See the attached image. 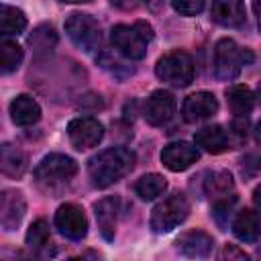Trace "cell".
<instances>
[{"instance_id":"cell-22","label":"cell","mask_w":261,"mask_h":261,"mask_svg":"<svg viewBox=\"0 0 261 261\" xmlns=\"http://www.w3.org/2000/svg\"><path fill=\"white\" fill-rule=\"evenodd\" d=\"M27 29V16L20 8L10 6V4H2L0 8V31L4 37L10 35H20Z\"/></svg>"},{"instance_id":"cell-21","label":"cell","mask_w":261,"mask_h":261,"mask_svg":"<svg viewBox=\"0 0 261 261\" xmlns=\"http://www.w3.org/2000/svg\"><path fill=\"white\" fill-rule=\"evenodd\" d=\"M0 161H2L0 163L2 173L8 175V177H20L27 169V155L10 143L2 145V159Z\"/></svg>"},{"instance_id":"cell-1","label":"cell","mask_w":261,"mask_h":261,"mask_svg":"<svg viewBox=\"0 0 261 261\" xmlns=\"http://www.w3.org/2000/svg\"><path fill=\"white\" fill-rule=\"evenodd\" d=\"M135 167V153L126 147H110L88 161V173L94 188H108L122 179Z\"/></svg>"},{"instance_id":"cell-16","label":"cell","mask_w":261,"mask_h":261,"mask_svg":"<svg viewBox=\"0 0 261 261\" xmlns=\"http://www.w3.org/2000/svg\"><path fill=\"white\" fill-rule=\"evenodd\" d=\"M194 141H196L198 147H202L204 151H208L212 155L224 153L230 147L228 130H224L220 124H210V126H204V128L196 130Z\"/></svg>"},{"instance_id":"cell-3","label":"cell","mask_w":261,"mask_h":261,"mask_svg":"<svg viewBox=\"0 0 261 261\" xmlns=\"http://www.w3.org/2000/svg\"><path fill=\"white\" fill-rule=\"evenodd\" d=\"M77 173V163L63 153H49L35 167V179L47 190L61 188Z\"/></svg>"},{"instance_id":"cell-19","label":"cell","mask_w":261,"mask_h":261,"mask_svg":"<svg viewBox=\"0 0 261 261\" xmlns=\"http://www.w3.org/2000/svg\"><path fill=\"white\" fill-rule=\"evenodd\" d=\"M232 232L243 243H255L261 234V218L255 210H241L232 222Z\"/></svg>"},{"instance_id":"cell-33","label":"cell","mask_w":261,"mask_h":261,"mask_svg":"<svg viewBox=\"0 0 261 261\" xmlns=\"http://www.w3.org/2000/svg\"><path fill=\"white\" fill-rule=\"evenodd\" d=\"M253 12H255V16H257V27H259V31H261V0H255V2H253Z\"/></svg>"},{"instance_id":"cell-4","label":"cell","mask_w":261,"mask_h":261,"mask_svg":"<svg viewBox=\"0 0 261 261\" xmlns=\"http://www.w3.org/2000/svg\"><path fill=\"white\" fill-rule=\"evenodd\" d=\"M155 73L161 82H165L169 86L186 88L194 80V61L186 51L175 49L157 59Z\"/></svg>"},{"instance_id":"cell-20","label":"cell","mask_w":261,"mask_h":261,"mask_svg":"<svg viewBox=\"0 0 261 261\" xmlns=\"http://www.w3.org/2000/svg\"><path fill=\"white\" fill-rule=\"evenodd\" d=\"M226 100H228V106L237 118H247L255 106L253 92L243 84H234V86L226 88Z\"/></svg>"},{"instance_id":"cell-24","label":"cell","mask_w":261,"mask_h":261,"mask_svg":"<svg viewBox=\"0 0 261 261\" xmlns=\"http://www.w3.org/2000/svg\"><path fill=\"white\" fill-rule=\"evenodd\" d=\"M165 190H167V181H165V177L159 175V173H147V175L139 177L137 184H135V192H137V196L143 198V200H155V198L161 196Z\"/></svg>"},{"instance_id":"cell-12","label":"cell","mask_w":261,"mask_h":261,"mask_svg":"<svg viewBox=\"0 0 261 261\" xmlns=\"http://www.w3.org/2000/svg\"><path fill=\"white\" fill-rule=\"evenodd\" d=\"M200 157L198 147H194L192 143L186 141H175L163 147L161 151V163L169 169V171H184L188 169L192 163H196Z\"/></svg>"},{"instance_id":"cell-5","label":"cell","mask_w":261,"mask_h":261,"mask_svg":"<svg viewBox=\"0 0 261 261\" xmlns=\"http://www.w3.org/2000/svg\"><path fill=\"white\" fill-rule=\"evenodd\" d=\"M190 214V202L184 194H171L163 198L151 212V228L157 234L171 232L175 226H179Z\"/></svg>"},{"instance_id":"cell-14","label":"cell","mask_w":261,"mask_h":261,"mask_svg":"<svg viewBox=\"0 0 261 261\" xmlns=\"http://www.w3.org/2000/svg\"><path fill=\"white\" fill-rule=\"evenodd\" d=\"M210 18L228 29H237L245 22V4L243 0H212L210 6Z\"/></svg>"},{"instance_id":"cell-11","label":"cell","mask_w":261,"mask_h":261,"mask_svg":"<svg viewBox=\"0 0 261 261\" xmlns=\"http://www.w3.org/2000/svg\"><path fill=\"white\" fill-rule=\"evenodd\" d=\"M218 112V100L212 92H196L184 100L181 114L186 122H200Z\"/></svg>"},{"instance_id":"cell-13","label":"cell","mask_w":261,"mask_h":261,"mask_svg":"<svg viewBox=\"0 0 261 261\" xmlns=\"http://www.w3.org/2000/svg\"><path fill=\"white\" fill-rule=\"evenodd\" d=\"M27 210V202L22 192L18 190H4L0 196V222L4 230H14Z\"/></svg>"},{"instance_id":"cell-2","label":"cell","mask_w":261,"mask_h":261,"mask_svg":"<svg viewBox=\"0 0 261 261\" xmlns=\"http://www.w3.org/2000/svg\"><path fill=\"white\" fill-rule=\"evenodd\" d=\"M253 61V53L232 39H220L214 47V73L222 82L234 80L241 69Z\"/></svg>"},{"instance_id":"cell-36","label":"cell","mask_w":261,"mask_h":261,"mask_svg":"<svg viewBox=\"0 0 261 261\" xmlns=\"http://www.w3.org/2000/svg\"><path fill=\"white\" fill-rule=\"evenodd\" d=\"M65 4H84V2H92V0H61Z\"/></svg>"},{"instance_id":"cell-17","label":"cell","mask_w":261,"mask_h":261,"mask_svg":"<svg viewBox=\"0 0 261 261\" xmlns=\"http://www.w3.org/2000/svg\"><path fill=\"white\" fill-rule=\"evenodd\" d=\"M94 214L98 220V228L106 241L114 239L116 232V214H118V198L106 196L94 204Z\"/></svg>"},{"instance_id":"cell-8","label":"cell","mask_w":261,"mask_h":261,"mask_svg":"<svg viewBox=\"0 0 261 261\" xmlns=\"http://www.w3.org/2000/svg\"><path fill=\"white\" fill-rule=\"evenodd\" d=\"M67 137H69V143L77 151L92 149L102 141L104 126H102V122H98L92 116H80L67 124Z\"/></svg>"},{"instance_id":"cell-27","label":"cell","mask_w":261,"mask_h":261,"mask_svg":"<svg viewBox=\"0 0 261 261\" xmlns=\"http://www.w3.org/2000/svg\"><path fill=\"white\" fill-rule=\"evenodd\" d=\"M49 243V224L47 220H35L27 230V245L31 249H43Z\"/></svg>"},{"instance_id":"cell-37","label":"cell","mask_w":261,"mask_h":261,"mask_svg":"<svg viewBox=\"0 0 261 261\" xmlns=\"http://www.w3.org/2000/svg\"><path fill=\"white\" fill-rule=\"evenodd\" d=\"M255 137H257V141L261 143V120H259V124H257V128H255Z\"/></svg>"},{"instance_id":"cell-29","label":"cell","mask_w":261,"mask_h":261,"mask_svg":"<svg viewBox=\"0 0 261 261\" xmlns=\"http://www.w3.org/2000/svg\"><path fill=\"white\" fill-rule=\"evenodd\" d=\"M206 0H171V6L175 12L184 14V16H194V14H200L202 8H204Z\"/></svg>"},{"instance_id":"cell-10","label":"cell","mask_w":261,"mask_h":261,"mask_svg":"<svg viewBox=\"0 0 261 261\" xmlns=\"http://www.w3.org/2000/svg\"><path fill=\"white\" fill-rule=\"evenodd\" d=\"M175 114V98L167 90H155L145 102V118L153 126L169 122Z\"/></svg>"},{"instance_id":"cell-9","label":"cell","mask_w":261,"mask_h":261,"mask_svg":"<svg viewBox=\"0 0 261 261\" xmlns=\"http://www.w3.org/2000/svg\"><path fill=\"white\" fill-rule=\"evenodd\" d=\"M55 226L57 230L71 239V241H82L86 234H88V220H86V214L84 210L77 206V204H61L55 212Z\"/></svg>"},{"instance_id":"cell-15","label":"cell","mask_w":261,"mask_h":261,"mask_svg":"<svg viewBox=\"0 0 261 261\" xmlns=\"http://www.w3.org/2000/svg\"><path fill=\"white\" fill-rule=\"evenodd\" d=\"M175 245H177L179 253L186 257H208L212 253L214 241L204 230H188V232L179 234Z\"/></svg>"},{"instance_id":"cell-35","label":"cell","mask_w":261,"mask_h":261,"mask_svg":"<svg viewBox=\"0 0 261 261\" xmlns=\"http://www.w3.org/2000/svg\"><path fill=\"white\" fill-rule=\"evenodd\" d=\"M147 4H149L153 10H159V6L163 4V0H147Z\"/></svg>"},{"instance_id":"cell-7","label":"cell","mask_w":261,"mask_h":261,"mask_svg":"<svg viewBox=\"0 0 261 261\" xmlns=\"http://www.w3.org/2000/svg\"><path fill=\"white\" fill-rule=\"evenodd\" d=\"M112 47L126 59H143L147 55V39L137 29V24H116L110 31Z\"/></svg>"},{"instance_id":"cell-32","label":"cell","mask_w":261,"mask_h":261,"mask_svg":"<svg viewBox=\"0 0 261 261\" xmlns=\"http://www.w3.org/2000/svg\"><path fill=\"white\" fill-rule=\"evenodd\" d=\"M116 8H122V10H130V8H135L137 4H139V0H110Z\"/></svg>"},{"instance_id":"cell-34","label":"cell","mask_w":261,"mask_h":261,"mask_svg":"<svg viewBox=\"0 0 261 261\" xmlns=\"http://www.w3.org/2000/svg\"><path fill=\"white\" fill-rule=\"evenodd\" d=\"M253 202H255V206L257 208H261V184L255 188V192H253Z\"/></svg>"},{"instance_id":"cell-28","label":"cell","mask_w":261,"mask_h":261,"mask_svg":"<svg viewBox=\"0 0 261 261\" xmlns=\"http://www.w3.org/2000/svg\"><path fill=\"white\" fill-rule=\"evenodd\" d=\"M234 204H237V196H234V194H230V196L220 198V200L214 202V206H212V214H214L216 222H218L222 228L228 226V218H230V212H232Z\"/></svg>"},{"instance_id":"cell-30","label":"cell","mask_w":261,"mask_h":261,"mask_svg":"<svg viewBox=\"0 0 261 261\" xmlns=\"http://www.w3.org/2000/svg\"><path fill=\"white\" fill-rule=\"evenodd\" d=\"M257 171H261V155L249 153V155L243 159V173H245V175H255Z\"/></svg>"},{"instance_id":"cell-23","label":"cell","mask_w":261,"mask_h":261,"mask_svg":"<svg viewBox=\"0 0 261 261\" xmlns=\"http://www.w3.org/2000/svg\"><path fill=\"white\" fill-rule=\"evenodd\" d=\"M232 188H234V181L228 171H214L208 175V179H204V192L206 196H210L212 202L230 196Z\"/></svg>"},{"instance_id":"cell-38","label":"cell","mask_w":261,"mask_h":261,"mask_svg":"<svg viewBox=\"0 0 261 261\" xmlns=\"http://www.w3.org/2000/svg\"><path fill=\"white\" fill-rule=\"evenodd\" d=\"M257 98H259V102H261V82H259V86H257Z\"/></svg>"},{"instance_id":"cell-6","label":"cell","mask_w":261,"mask_h":261,"mask_svg":"<svg viewBox=\"0 0 261 261\" xmlns=\"http://www.w3.org/2000/svg\"><path fill=\"white\" fill-rule=\"evenodd\" d=\"M65 33L73 45L84 51H94L100 45V27L96 18L84 12H73L65 20Z\"/></svg>"},{"instance_id":"cell-26","label":"cell","mask_w":261,"mask_h":261,"mask_svg":"<svg viewBox=\"0 0 261 261\" xmlns=\"http://www.w3.org/2000/svg\"><path fill=\"white\" fill-rule=\"evenodd\" d=\"M29 45L37 51V53H47L57 45V33L51 24H39L33 35L29 37Z\"/></svg>"},{"instance_id":"cell-31","label":"cell","mask_w":261,"mask_h":261,"mask_svg":"<svg viewBox=\"0 0 261 261\" xmlns=\"http://www.w3.org/2000/svg\"><path fill=\"white\" fill-rule=\"evenodd\" d=\"M249 255L245 251H239L234 245H224L222 253H220V259H247Z\"/></svg>"},{"instance_id":"cell-25","label":"cell","mask_w":261,"mask_h":261,"mask_svg":"<svg viewBox=\"0 0 261 261\" xmlns=\"http://www.w3.org/2000/svg\"><path fill=\"white\" fill-rule=\"evenodd\" d=\"M20 61H22V47L16 41H10L4 37L0 43V71L10 73L18 69Z\"/></svg>"},{"instance_id":"cell-18","label":"cell","mask_w":261,"mask_h":261,"mask_svg":"<svg viewBox=\"0 0 261 261\" xmlns=\"http://www.w3.org/2000/svg\"><path fill=\"white\" fill-rule=\"evenodd\" d=\"M10 118L16 126H31L41 118V106L33 96L20 94L10 102Z\"/></svg>"}]
</instances>
